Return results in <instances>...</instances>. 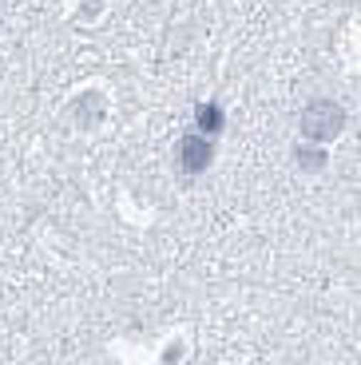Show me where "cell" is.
<instances>
[{"instance_id":"1","label":"cell","mask_w":361,"mask_h":365,"mask_svg":"<svg viewBox=\"0 0 361 365\" xmlns=\"http://www.w3.org/2000/svg\"><path fill=\"white\" fill-rule=\"evenodd\" d=\"M342 128H345V111L334 100H314L302 111V135L310 143H330V139L342 135Z\"/></svg>"},{"instance_id":"2","label":"cell","mask_w":361,"mask_h":365,"mask_svg":"<svg viewBox=\"0 0 361 365\" xmlns=\"http://www.w3.org/2000/svg\"><path fill=\"white\" fill-rule=\"evenodd\" d=\"M179 167H183V175H203L210 167V159H215V143H210L207 135H199V131H187V135L179 139Z\"/></svg>"},{"instance_id":"3","label":"cell","mask_w":361,"mask_h":365,"mask_svg":"<svg viewBox=\"0 0 361 365\" xmlns=\"http://www.w3.org/2000/svg\"><path fill=\"white\" fill-rule=\"evenodd\" d=\"M223 103H203L199 115H195V128H199V135H218L223 131Z\"/></svg>"},{"instance_id":"4","label":"cell","mask_w":361,"mask_h":365,"mask_svg":"<svg viewBox=\"0 0 361 365\" xmlns=\"http://www.w3.org/2000/svg\"><path fill=\"white\" fill-rule=\"evenodd\" d=\"M294 163H298L302 171H322V167H325V151H322V147H298V151H294Z\"/></svg>"},{"instance_id":"5","label":"cell","mask_w":361,"mask_h":365,"mask_svg":"<svg viewBox=\"0 0 361 365\" xmlns=\"http://www.w3.org/2000/svg\"><path fill=\"white\" fill-rule=\"evenodd\" d=\"M83 108H80V128L88 131V128H96V123H100V115H103V108H100V96H83Z\"/></svg>"}]
</instances>
